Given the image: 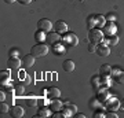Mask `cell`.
Returning <instances> with one entry per match:
<instances>
[{"label": "cell", "instance_id": "cell-1", "mask_svg": "<svg viewBox=\"0 0 124 118\" xmlns=\"http://www.w3.org/2000/svg\"><path fill=\"white\" fill-rule=\"evenodd\" d=\"M48 52V48L46 44H35L31 49V54L33 55L35 58H41V56H46Z\"/></svg>", "mask_w": 124, "mask_h": 118}, {"label": "cell", "instance_id": "cell-2", "mask_svg": "<svg viewBox=\"0 0 124 118\" xmlns=\"http://www.w3.org/2000/svg\"><path fill=\"white\" fill-rule=\"evenodd\" d=\"M102 37H103V32L101 29H90V35H88V39L91 43L94 44H98L102 41Z\"/></svg>", "mask_w": 124, "mask_h": 118}, {"label": "cell", "instance_id": "cell-3", "mask_svg": "<svg viewBox=\"0 0 124 118\" xmlns=\"http://www.w3.org/2000/svg\"><path fill=\"white\" fill-rule=\"evenodd\" d=\"M63 44H66V45H70V47H76L77 43H79V39H77V36L73 35V33H65L63 35V39H62Z\"/></svg>", "mask_w": 124, "mask_h": 118}, {"label": "cell", "instance_id": "cell-4", "mask_svg": "<svg viewBox=\"0 0 124 118\" xmlns=\"http://www.w3.org/2000/svg\"><path fill=\"white\" fill-rule=\"evenodd\" d=\"M37 29L41 30V32H44V33H48V32L53 29V23H51L50 19L43 18V19H40V21L37 22Z\"/></svg>", "mask_w": 124, "mask_h": 118}, {"label": "cell", "instance_id": "cell-5", "mask_svg": "<svg viewBox=\"0 0 124 118\" xmlns=\"http://www.w3.org/2000/svg\"><path fill=\"white\" fill-rule=\"evenodd\" d=\"M8 113L13 118H22L23 114H25V110H23L21 106H13V107L10 109Z\"/></svg>", "mask_w": 124, "mask_h": 118}, {"label": "cell", "instance_id": "cell-6", "mask_svg": "<svg viewBox=\"0 0 124 118\" xmlns=\"http://www.w3.org/2000/svg\"><path fill=\"white\" fill-rule=\"evenodd\" d=\"M46 44L47 45H54V44H57L59 41V33H48V35L46 36Z\"/></svg>", "mask_w": 124, "mask_h": 118}, {"label": "cell", "instance_id": "cell-7", "mask_svg": "<svg viewBox=\"0 0 124 118\" xmlns=\"http://www.w3.org/2000/svg\"><path fill=\"white\" fill-rule=\"evenodd\" d=\"M102 32H103V33H106V35H109V36H113L116 33L115 23H113V22H106V23H105V26L102 28Z\"/></svg>", "mask_w": 124, "mask_h": 118}, {"label": "cell", "instance_id": "cell-8", "mask_svg": "<svg viewBox=\"0 0 124 118\" xmlns=\"http://www.w3.org/2000/svg\"><path fill=\"white\" fill-rule=\"evenodd\" d=\"M110 74H112V67L109 65H102L99 67V76H101V78H108Z\"/></svg>", "mask_w": 124, "mask_h": 118}, {"label": "cell", "instance_id": "cell-9", "mask_svg": "<svg viewBox=\"0 0 124 118\" xmlns=\"http://www.w3.org/2000/svg\"><path fill=\"white\" fill-rule=\"evenodd\" d=\"M54 30L57 33H66L68 32V25L63 21H58L55 25H54Z\"/></svg>", "mask_w": 124, "mask_h": 118}, {"label": "cell", "instance_id": "cell-10", "mask_svg": "<svg viewBox=\"0 0 124 118\" xmlns=\"http://www.w3.org/2000/svg\"><path fill=\"white\" fill-rule=\"evenodd\" d=\"M97 54L99 56H108L110 54V48L109 45H105V44H101L99 47H97Z\"/></svg>", "mask_w": 124, "mask_h": 118}, {"label": "cell", "instance_id": "cell-11", "mask_svg": "<svg viewBox=\"0 0 124 118\" xmlns=\"http://www.w3.org/2000/svg\"><path fill=\"white\" fill-rule=\"evenodd\" d=\"M59 95H61V92H59V89L58 88H48V91H47V97L48 99H58L59 97Z\"/></svg>", "mask_w": 124, "mask_h": 118}, {"label": "cell", "instance_id": "cell-12", "mask_svg": "<svg viewBox=\"0 0 124 118\" xmlns=\"http://www.w3.org/2000/svg\"><path fill=\"white\" fill-rule=\"evenodd\" d=\"M7 66H8V69H18V67L21 66V61H19L17 56L15 58L11 56L8 61H7Z\"/></svg>", "mask_w": 124, "mask_h": 118}, {"label": "cell", "instance_id": "cell-13", "mask_svg": "<svg viewBox=\"0 0 124 118\" xmlns=\"http://www.w3.org/2000/svg\"><path fill=\"white\" fill-rule=\"evenodd\" d=\"M22 63H23V66L25 67H32V66L35 65V56L33 55H25L23 56V59H22Z\"/></svg>", "mask_w": 124, "mask_h": 118}, {"label": "cell", "instance_id": "cell-14", "mask_svg": "<svg viewBox=\"0 0 124 118\" xmlns=\"http://www.w3.org/2000/svg\"><path fill=\"white\" fill-rule=\"evenodd\" d=\"M62 67H63V70L65 71H73L75 70V62L70 61V59H66V61L63 62V65H62Z\"/></svg>", "mask_w": 124, "mask_h": 118}, {"label": "cell", "instance_id": "cell-15", "mask_svg": "<svg viewBox=\"0 0 124 118\" xmlns=\"http://www.w3.org/2000/svg\"><path fill=\"white\" fill-rule=\"evenodd\" d=\"M106 23V18L102 17V15H95V25L98 28H103Z\"/></svg>", "mask_w": 124, "mask_h": 118}, {"label": "cell", "instance_id": "cell-16", "mask_svg": "<svg viewBox=\"0 0 124 118\" xmlns=\"http://www.w3.org/2000/svg\"><path fill=\"white\" fill-rule=\"evenodd\" d=\"M14 92H15V95H18V96H21V95H23L25 93V84H17L15 85V88H14Z\"/></svg>", "mask_w": 124, "mask_h": 118}, {"label": "cell", "instance_id": "cell-17", "mask_svg": "<svg viewBox=\"0 0 124 118\" xmlns=\"http://www.w3.org/2000/svg\"><path fill=\"white\" fill-rule=\"evenodd\" d=\"M62 107V103L59 100H57V99H54L53 102H51V106H50V109L53 110V111H59Z\"/></svg>", "mask_w": 124, "mask_h": 118}, {"label": "cell", "instance_id": "cell-18", "mask_svg": "<svg viewBox=\"0 0 124 118\" xmlns=\"http://www.w3.org/2000/svg\"><path fill=\"white\" fill-rule=\"evenodd\" d=\"M37 103H39V100H37L36 97H33V96H29L26 99V106L28 107H36Z\"/></svg>", "mask_w": 124, "mask_h": 118}, {"label": "cell", "instance_id": "cell-19", "mask_svg": "<svg viewBox=\"0 0 124 118\" xmlns=\"http://www.w3.org/2000/svg\"><path fill=\"white\" fill-rule=\"evenodd\" d=\"M115 81L119 84H124V71H119L117 74H115Z\"/></svg>", "mask_w": 124, "mask_h": 118}, {"label": "cell", "instance_id": "cell-20", "mask_svg": "<svg viewBox=\"0 0 124 118\" xmlns=\"http://www.w3.org/2000/svg\"><path fill=\"white\" fill-rule=\"evenodd\" d=\"M117 107H119V102L116 99H113V100H110L108 103V110H116Z\"/></svg>", "mask_w": 124, "mask_h": 118}, {"label": "cell", "instance_id": "cell-21", "mask_svg": "<svg viewBox=\"0 0 124 118\" xmlns=\"http://www.w3.org/2000/svg\"><path fill=\"white\" fill-rule=\"evenodd\" d=\"M50 114V110L47 109V107H41V109L39 110V114H37V117H47Z\"/></svg>", "mask_w": 124, "mask_h": 118}, {"label": "cell", "instance_id": "cell-22", "mask_svg": "<svg viewBox=\"0 0 124 118\" xmlns=\"http://www.w3.org/2000/svg\"><path fill=\"white\" fill-rule=\"evenodd\" d=\"M117 43H119V37H117L116 35L110 36V37L108 39V44H110V45H116Z\"/></svg>", "mask_w": 124, "mask_h": 118}, {"label": "cell", "instance_id": "cell-23", "mask_svg": "<svg viewBox=\"0 0 124 118\" xmlns=\"http://www.w3.org/2000/svg\"><path fill=\"white\" fill-rule=\"evenodd\" d=\"M0 111H1V114H3V113H7V111H10L8 106L6 104L3 100H1V103H0Z\"/></svg>", "mask_w": 124, "mask_h": 118}, {"label": "cell", "instance_id": "cell-24", "mask_svg": "<svg viewBox=\"0 0 124 118\" xmlns=\"http://www.w3.org/2000/svg\"><path fill=\"white\" fill-rule=\"evenodd\" d=\"M0 76H1V84H4L6 81L8 80L10 73H8V71H1V73H0Z\"/></svg>", "mask_w": 124, "mask_h": 118}, {"label": "cell", "instance_id": "cell-25", "mask_svg": "<svg viewBox=\"0 0 124 118\" xmlns=\"http://www.w3.org/2000/svg\"><path fill=\"white\" fill-rule=\"evenodd\" d=\"M94 25H95V17H90L88 18V29H93Z\"/></svg>", "mask_w": 124, "mask_h": 118}, {"label": "cell", "instance_id": "cell-26", "mask_svg": "<svg viewBox=\"0 0 124 118\" xmlns=\"http://www.w3.org/2000/svg\"><path fill=\"white\" fill-rule=\"evenodd\" d=\"M66 107L68 109H70L72 113H76V110H77V107H76L75 104H69V103H66Z\"/></svg>", "mask_w": 124, "mask_h": 118}, {"label": "cell", "instance_id": "cell-27", "mask_svg": "<svg viewBox=\"0 0 124 118\" xmlns=\"http://www.w3.org/2000/svg\"><path fill=\"white\" fill-rule=\"evenodd\" d=\"M105 117H108V118H117L119 115H117L116 113H112V111H109V113H106V115H105Z\"/></svg>", "mask_w": 124, "mask_h": 118}, {"label": "cell", "instance_id": "cell-28", "mask_svg": "<svg viewBox=\"0 0 124 118\" xmlns=\"http://www.w3.org/2000/svg\"><path fill=\"white\" fill-rule=\"evenodd\" d=\"M88 51H90V52H94V51H97V47H95V44H91V43H90V45H88Z\"/></svg>", "mask_w": 124, "mask_h": 118}, {"label": "cell", "instance_id": "cell-29", "mask_svg": "<svg viewBox=\"0 0 124 118\" xmlns=\"http://www.w3.org/2000/svg\"><path fill=\"white\" fill-rule=\"evenodd\" d=\"M53 117L54 118H63V117H65V114H63V113H54Z\"/></svg>", "mask_w": 124, "mask_h": 118}, {"label": "cell", "instance_id": "cell-30", "mask_svg": "<svg viewBox=\"0 0 124 118\" xmlns=\"http://www.w3.org/2000/svg\"><path fill=\"white\" fill-rule=\"evenodd\" d=\"M35 37H36L37 40H43V35H41V30H39V32H37V35H36Z\"/></svg>", "mask_w": 124, "mask_h": 118}, {"label": "cell", "instance_id": "cell-31", "mask_svg": "<svg viewBox=\"0 0 124 118\" xmlns=\"http://www.w3.org/2000/svg\"><path fill=\"white\" fill-rule=\"evenodd\" d=\"M106 19H108V21H115V19H116V17L113 15V14H109V15L106 17Z\"/></svg>", "mask_w": 124, "mask_h": 118}, {"label": "cell", "instance_id": "cell-32", "mask_svg": "<svg viewBox=\"0 0 124 118\" xmlns=\"http://www.w3.org/2000/svg\"><path fill=\"white\" fill-rule=\"evenodd\" d=\"M10 55H11L13 58H15L17 56V49H11V51H10Z\"/></svg>", "mask_w": 124, "mask_h": 118}, {"label": "cell", "instance_id": "cell-33", "mask_svg": "<svg viewBox=\"0 0 124 118\" xmlns=\"http://www.w3.org/2000/svg\"><path fill=\"white\" fill-rule=\"evenodd\" d=\"M18 1H19V3H22V4H29L32 0H18Z\"/></svg>", "mask_w": 124, "mask_h": 118}, {"label": "cell", "instance_id": "cell-34", "mask_svg": "<svg viewBox=\"0 0 124 118\" xmlns=\"http://www.w3.org/2000/svg\"><path fill=\"white\" fill-rule=\"evenodd\" d=\"M98 83H99V81H98V78H94L93 80V84H94V87H95V88H98Z\"/></svg>", "mask_w": 124, "mask_h": 118}, {"label": "cell", "instance_id": "cell-35", "mask_svg": "<svg viewBox=\"0 0 124 118\" xmlns=\"http://www.w3.org/2000/svg\"><path fill=\"white\" fill-rule=\"evenodd\" d=\"M31 83V78H29V76H26V78L23 80V84H29Z\"/></svg>", "mask_w": 124, "mask_h": 118}, {"label": "cell", "instance_id": "cell-36", "mask_svg": "<svg viewBox=\"0 0 124 118\" xmlns=\"http://www.w3.org/2000/svg\"><path fill=\"white\" fill-rule=\"evenodd\" d=\"M94 117H103V114H102V113H99V111H97V113L94 114Z\"/></svg>", "mask_w": 124, "mask_h": 118}, {"label": "cell", "instance_id": "cell-37", "mask_svg": "<svg viewBox=\"0 0 124 118\" xmlns=\"http://www.w3.org/2000/svg\"><path fill=\"white\" fill-rule=\"evenodd\" d=\"M6 3H8V4H13L14 1H17V0H4Z\"/></svg>", "mask_w": 124, "mask_h": 118}, {"label": "cell", "instance_id": "cell-38", "mask_svg": "<svg viewBox=\"0 0 124 118\" xmlns=\"http://www.w3.org/2000/svg\"><path fill=\"white\" fill-rule=\"evenodd\" d=\"M76 117H77V118H84L85 115H84V114H76Z\"/></svg>", "mask_w": 124, "mask_h": 118}, {"label": "cell", "instance_id": "cell-39", "mask_svg": "<svg viewBox=\"0 0 124 118\" xmlns=\"http://www.w3.org/2000/svg\"><path fill=\"white\" fill-rule=\"evenodd\" d=\"M120 104H121V106H123V107H124V99H123V100H121V103H120Z\"/></svg>", "mask_w": 124, "mask_h": 118}]
</instances>
